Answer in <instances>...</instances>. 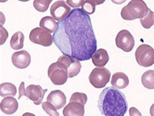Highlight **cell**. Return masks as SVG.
Masks as SVG:
<instances>
[{
	"mask_svg": "<svg viewBox=\"0 0 154 116\" xmlns=\"http://www.w3.org/2000/svg\"><path fill=\"white\" fill-rule=\"evenodd\" d=\"M53 34V41L63 55L81 61L90 60L97 50V40L88 14L74 8Z\"/></svg>",
	"mask_w": 154,
	"mask_h": 116,
	"instance_id": "cell-1",
	"label": "cell"
},
{
	"mask_svg": "<svg viewBox=\"0 0 154 116\" xmlns=\"http://www.w3.org/2000/svg\"><path fill=\"white\" fill-rule=\"evenodd\" d=\"M97 105L105 116H124L128 108L126 96L114 87L106 88L100 93Z\"/></svg>",
	"mask_w": 154,
	"mask_h": 116,
	"instance_id": "cell-2",
	"label": "cell"
},
{
	"mask_svg": "<svg viewBox=\"0 0 154 116\" xmlns=\"http://www.w3.org/2000/svg\"><path fill=\"white\" fill-rule=\"evenodd\" d=\"M149 10L146 3L143 0H131L121 12L122 18L125 20L142 19Z\"/></svg>",
	"mask_w": 154,
	"mask_h": 116,
	"instance_id": "cell-3",
	"label": "cell"
},
{
	"mask_svg": "<svg viewBox=\"0 0 154 116\" xmlns=\"http://www.w3.org/2000/svg\"><path fill=\"white\" fill-rule=\"evenodd\" d=\"M48 76L54 85H64L68 79V68L60 62L52 63L48 69Z\"/></svg>",
	"mask_w": 154,
	"mask_h": 116,
	"instance_id": "cell-4",
	"label": "cell"
},
{
	"mask_svg": "<svg viewBox=\"0 0 154 116\" xmlns=\"http://www.w3.org/2000/svg\"><path fill=\"white\" fill-rule=\"evenodd\" d=\"M110 79L111 72L105 66L94 68L89 76V81L91 84L96 89L104 88L109 82Z\"/></svg>",
	"mask_w": 154,
	"mask_h": 116,
	"instance_id": "cell-5",
	"label": "cell"
},
{
	"mask_svg": "<svg viewBox=\"0 0 154 116\" xmlns=\"http://www.w3.org/2000/svg\"><path fill=\"white\" fill-rule=\"evenodd\" d=\"M136 61L144 67L152 66L154 63V50L149 45H140L135 52Z\"/></svg>",
	"mask_w": 154,
	"mask_h": 116,
	"instance_id": "cell-6",
	"label": "cell"
},
{
	"mask_svg": "<svg viewBox=\"0 0 154 116\" xmlns=\"http://www.w3.org/2000/svg\"><path fill=\"white\" fill-rule=\"evenodd\" d=\"M29 40L43 47H50L53 43V35L40 27H37L30 31Z\"/></svg>",
	"mask_w": 154,
	"mask_h": 116,
	"instance_id": "cell-7",
	"label": "cell"
},
{
	"mask_svg": "<svg viewBox=\"0 0 154 116\" xmlns=\"http://www.w3.org/2000/svg\"><path fill=\"white\" fill-rule=\"evenodd\" d=\"M71 12L70 7L64 0L54 2L50 7V14L55 21H62L69 15Z\"/></svg>",
	"mask_w": 154,
	"mask_h": 116,
	"instance_id": "cell-8",
	"label": "cell"
},
{
	"mask_svg": "<svg viewBox=\"0 0 154 116\" xmlns=\"http://www.w3.org/2000/svg\"><path fill=\"white\" fill-rule=\"evenodd\" d=\"M116 45L125 52H130L135 46V40L129 31L127 30H122L119 31L116 35Z\"/></svg>",
	"mask_w": 154,
	"mask_h": 116,
	"instance_id": "cell-9",
	"label": "cell"
},
{
	"mask_svg": "<svg viewBox=\"0 0 154 116\" xmlns=\"http://www.w3.org/2000/svg\"><path fill=\"white\" fill-rule=\"evenodd\" d=\"M45 92L47 89H43L41 86L31 84L26 88V97L33 101L35 105H39L42 103Z\"/></svg>",
	"mask_w": 154,
	"mask_h": 116,
	"instance_id": "cell-10",
	"label": "cell"
},
{
	"mask_svg": "<svg viewBox=\"0 0 154 116\" xmlns=\"http://www.w3.org/2000/svg\"><path fill=\"white\" fill-rule=\"evenodd\" d=\"M12 62H13V65L17 68H19V69L27 68L28 66L30 65V54L26 50L16 51L12 55Z\"/></svg>",
	"mask_w": 154,
	"mask_h": 116,
	"instance_id": "cell-11",
	"label": "cell"
},
{
	"mask_svg": "<svg viewBox=\"0 0 154 116\" xmlns=\"http://www.w3.org/2000/svg\"><path fill=\"white\" fill-rule=\"evenodd\" d=\"M0 108L4 114L10 115L14 114L18 110L19 103L17 99L13 96L5 97L0 103Z\"/></svg>",
	"mask_w": 154,
	"mask_h": 116,
	"instance_id": "cell-12",
	"label": "cell"
},
{
	"mask_svg": "<svg viewBox=\"0 0 154 116\" xmlns=\"http://www.w3.org/2000/svg\"><path fill=\"white\" fill-rule=\"evenodd\" d=\"M85 114V105L79 102H69V105H66L63 110L64 116H83Z\"/></svg>",
	"mask_w": 154,
	"mask_h": 116,
	"instance_id": "cell-13",
	"label": "cell"
},
{
	"mask_svg": "<svg viewBox=\"0 0 154 116\" xmlns=\"http://www.w3.org/2000/svg\"><path fill=\"white\" fill-rule=\"evenodd\" d=\"M47 101L51 103L57 109H60L66 105V97L60 90H54L49 93Z\"/></svg>",
	"mask_w": 154,
	"mask_h": 116,
	"instance_id": "cell-14",
	"label": "cell"
},
{
	"mask_svg": "<svg viewBox=\"0 0 154 116\" xmlns=\"http://www.w3.org/2000/svg\"><path fill=\"white\" fill-rule=\"evenodd\" d=\"M112 87L117 89H126L129 85V78L124 72H116L112 75L111 79Z\"/></svg>",
	"mask_w": 154,
	"mask_h": 116,
	"instance_id": "cell-15",
	"label": "cell"
},
{
	"mask_svg": "<svg viewBox=\"0 0 154 116\" xmlns=\"http://www.w3.org/2000/svg\"><path fill=\"white\" fill-rule=\"evenodd\" d=\"M91 60L96 67H102L106 66L109 62V55L105 49H98L92 55Z\"/></svg>",
	"mask_w": 154,
	"mask_h": 116,
	"instance_id": "cell-16",
	"label": "cell"
},
{
	"mask_svg": "<svg viewBox=\"0 0 154 116\" xmlns=\"http://www.w3.org/2000/svg\"><path fill=\"white\" fill-rule=\"evenodd\" d=\"M39 27L45 31L51 33H54L58 27V23L51 16L43 17L39 21Z\"/></svg>",
	"mask_w": 154,
	"mask_h": 116,
	"instance_id": "cell-17",
	"label": "cell"
},
{
	"mask_svg": "<svg viewBox=\"0 0 154 116\" xmlns=\"http://www.w3.org/2000/svg\"><path fill=\"white\" fill-rule=\"evenodd\" d=\"M23 42H24V35L22 32L17 31L11 37L10 47L13 50H21L23 47Z\"/></svg>",
	"mask_w": 154,
	"mask_h": 116,
	"instance_id": "cell-18",
	"label": "cell"
},
{
	"mask_svg": "<svg viewBox=\"0 0 154 116\" xmlns=\"http://www.w3.org/2000/svg\"><path fill=\"white\" fill-rule=\"evenodd\" d=\"M17 94V89L15 85L10 82H4L0 85V95L3 98L8 96H15Z\"/></svg>",
	"mask_w": 154,
	"mask_h": 116,
	"instance_id": "cell-19",
	"label": "cell"
},
{
	"mask_svg": "<svg viewBox=\"0 0 154 116\" xmlns=\"http://www.w3.org/2000/svg\"><path fill=\"white\" fill-rule=\"evenodd\" d=\"M142 83L143 85L148 89H154V71L148 70L145 72L142 76Z\"/></svg>",
	"mask_w": 154,
	"mask_h": 116,
	"instance_id": "cell-20",
	"label": "cell"
},
{
	"mask_svg": "<svg viewBox=\"0 0 154 116\" xmlns=\"http://www.w3.org/2000/svg\"><path fill=\"white\" fill-rule=\"evenodd\" d=\"M81 69V64L79 60L75 58H71V64L68 68V77L69 78L75 77L80 73Z\"/></svg>",
	"mask_w": 154,
	"mask_h": 116,
	"instance_id": "cell-21",
	"label": "cell"
},
{
	"mask_svg": "<svg viewBox=\"0 0 154 116\" xmlns=\"http://www.w3.org/2000/svg\"><path fill=\"white\" fill-rule=\"evenodd\" d=\"M140 23L142 24L144 29H150L151 27L153 26L154 24V18H153V12L149 8V10L147 12L146 15L143 18L140 19Z\"/></svg>",
	"mask_w": 154,
	"mask_h": 116,
	"instance_id": "cell-22",
	"label": "cell"
},
{
	"mask_svg": "<svg viewBox=\"0 0 154 116\" xmlns=\"http://www.w3.org/2000/svg\"><path fill=\"white\" fill-rule=\"evenodd\" d=\"M50 3H51V0H35L34 7L37 11L45 13L47 11Z\"/></svg>",
	"mask_w": 154,
	"mask_h": 116,
	"instance_id": "cell-23",
	"label": "cell"
},
{
	"mask_svg": "<svg viewBox=\"0 0 154 116\" xmlns=\"http://www.w3.org/2000/svg\"><path fill=\"white\" fill-rule=\"evenodd\" d=\"M42 108L47 113L48 115L50 116H59L60 114L57 112V108L54 107V105H52L51 103H50L49 101L44 102L42 103Z\"/></svg>",
	"mask_w": 154,
	"mask_h": 116,
	"instance_id": "cell-24",
	"label": "cell"
},
{
	"mask_svg": "<svg viewBox=\"0 0 154 116\" xmlns=\"http://www.w3.org/2000/svg\"><path fill=\"white\" fill-rule=\"evenodd\" d=\"M81 10L86 14H93L96 11V5L93 3V0H86L83 4Z\"/></svg>",
	"mask_w": 154,
	"mask_h": 116,
	"instance_id": "cell-25",
	"label": "cell"
},
{
	"mask_svg": "<svg viewBox=\"0 0 154 116\" xmlns=\"http://www.w3.org/2000/svg\"><path fill=\"white\" fill-rule=\"evenodd\" d=\"M73 101L79 102L85 105L87 102V95L83 93H74L69 98V102H73Z\"/></svg>",
	"mask_w": 154,
	"mask_h": 116,
	"instance_id": "cell-26",
	"label": "cell"
},
{
	"mask_svg": "<svg viewBox=\"0 0 154 116\" xmlns=\"http://www.w3.org/2000/svg\"><path fill=\"white\" fill-rule=\"evenodd\" d=\"M71 58L69 56H66V55H62L60 56L59 59H58L57 62H60L61 64H63L64 66H66L67 68H69V66L71 64Z\"/></svg>",
	"mask_w": 154,
	"mask_h": 116,
	"instance_id": "cell-27",
	"label": "cell"
},
{
	"mask_svg": "<svg viewBox=\"0 0 154 116\" xmlns=\"http://www.w3.org/2000/svg\"><path fill=\"white\" fill-rule=\"evenodd\" d=\"M66 4H68L69 7L79 8V7H81V6L82 7L83 6V4H85V1L84 0H78V1H75V0H67Z\"/></svg>",
	"mask_w": 154,
	"mask_h": 116,
	"instance_id": "cell-28",
	"label": "cell"
},
{
	"mask_svg": "<svg viewBox=\"0 0 154 116\" xmlns=\"http://www.w3.org/2000/svg\"><path fill=\"white\" fill-rule=\"evenodd\" d=\"M23 96H26V89L24 88V82H22L19 88V98H21Z\"/></svg>",
	"mask_w": 154,
	"mask_h": 116,
	"instance_id": "cell-29",
	"label": "cell"
},
{
	"mask_svg": "<svg viewBox=\"0 0 154 116\" xmlns=\"http://www.w3.org/2000/svg\"><path fill=\"white\" fill-rule=\"evenodd\" d=\"M129 114H130V115H140V116L142 115V114H141V113L139 112L138 110L135 108H131Z\"/></svg>",
	"mask_w": 154,
	"mask_h": 116,
	"instance_id": "cell-30",
	"label": "cell"
}]
</instances>
